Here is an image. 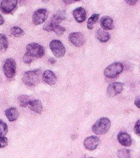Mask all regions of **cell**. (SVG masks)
<instances>
[{"mask_svg": "<svg viewBox=\"0 0 140 158\" xmlns=\"http://www.w3.org/2000/svg\"><path fill=\"white\" fill-rule=\"evenodd\" d=\"M66 19V14L64 10H59L51 19L43 26V30L47 31H53L54 29Z\"/></svg>", "mask_w": 140, "mask_h": 158, "instance_id": "1", "label": "cell"}, {"mask_svg": "<svg viewBox=\"0 0 140 158\" xmlns=\"http://www.w3.org/2000/svg\"><path fill=\"white\" fill-rule=\"evenodd\" d=\"M41 75V71L39 69L29 70L23 73L22 81L28 86H35L39 82Z\"/></svg>", "mask_w": 140, "mask_h": 158, "instance_id": "2", "label": "cell"}, {"mask_svg": "<svg viewBox=\"0 0 140 158\" xmlns=\"http://www.w3.org/2000/svg\"><path fill=\"white\" fill-rule=\"evenodd\" d=\"M111 122L108 118L101 117L93 125L92 130L96 135H103L108 131Z\"/></svg>", "mask_w": 140, "mask_h": 158, "instance_id": "3", "label": "cell"}, {"mask_svg": "<svg viewBox=\"0 0 140 158\" xmlns=\"http://www.w3.org/2000/svg\"><path fill=\"white\" fill-rule=\"evenodd\" d=\"M123 70V65L120 62H113L106 67L104 71L107 78H113L118 75Z\"/></svg>", "mask_w": 140, "mask_h": 158, "instance_id": "4", "label": "cell"}, {"mask_svg": "<svg viewBox=\"0 0 140 158\" xmlns=\"http://www.w3.org/2000/svg\"><path fill=\"white\" fill-rule=\"evenodd\" d=\"M45 52L44 48L43 46L38 43H33L27 44V52L28 55L31 57L39 58L44 56Z\"/></svg>", "mask_w": 140, "mask_h": 158, "instance_id": "5", "label": "cell"}, {"mask_svg": "<svg viewBox=\"0 0 140 158\" xmlns=\"http://www.w3.org/2000/svg\"><path fill=\"white\" fill-rule=\"evenodd\" d=\"M49 48L56 57H62L65 54V48L62 43L58 40H53L49 44Z\"/></svg>", "mask_w": 140, "mask_h": 158, "instance_id": "6", "label": "cell"}, {"mask_svg": "<svg viewBox=\"0 0 140 158\" xmlns=\"http://www.w3.org/2000/svg\"><path fill=\"white\" fill-rule=\"evenodd\" d=\"M3 71L7 78H11L14 77L16 71V64L14 59L8 58L5 60L3 65Z\"/></svg>", "mask_w": 140, "mask_h": 158, "instance_id": "7", "label": "cell"}, {"mask_svg": "<svg viewBox=\"0 0 140 158\" xmlns=\"http://www.w3.org/2000/svg\"><path fill=\"white\" fill-rule=\"evenodd\" d=\"M49 12L46 9H39L35 10L32 15V22L36 25H39L45 22L48 17Z\"/></svg>", "mask_w": 140, "mask_h": 158, "instance_id": "8", "label": "cell"}, {"mask_svg": "<svg viewBox=\"0 0 140 158\" xmlns=\"http://www.w3.org/2000/svg\"><path fill=\"white\" fill-rule=\"evenodd\" d=\"M68 39L71 43L76 47L83 46L86 41L84 35L81 32H73L68 36Z\"/></svg>", "mask_w": 140, "mask_h": 158, "instance_id": "9", "label": "cell"}, {"mask_svg": "<svg viewBox=\"0 0 140 158\" xmlns=\"http://www.w3.org/2000/svg\"><path fill=\"white\" fill-rule=\"evenodd\" d=\"M123 83L112 82L109 85L107 88V94L110 97L115 96L123 91Z\"/></svg>", "mask_w": 140, "mask_h": 158, "instance_id": "10", "label": "cell"}, {"mask_svg": "<svg viewBox=\"0 0 140 158\" xmlns=\"http://www.w3.org/2000/svg\"><path fill=\"white\" fill-rule=\"evenodd\" d=\"M100 143V139L96 136H90L87 137L83 142L85 149L89 151H93L97 148Z\"/></svg>", "mask_w": 140, "mask_h": 158, "instance_id": "11", "label": "cell"}, {"mask_svg": "<svg viewBox=\"0 0 140 158\" xmlns=\"http://www.w3.org/2000/svg\"><path fill=\"white\" fill-rule=\"evenodd\" d=\"M17 4V0H4L1 3L0 9L4 14H9L15 8Z\"/></svg>", "mask_w": 140, "mask_h": 158, "instance_id": "12", "label": "cell"}, {"mask_svg": "<svg viewBox=\"0 0 140 158\" xmlns=\"http://www.w3.org/2000/svg\"><path fill=\"white\" fill-rule=\"evenodd\" d=\"M42 79L44 83L52 86L56 84L57 81V77L52 71L50 70H46L42 74Z\"/></svg>", "mask_w": 140, "mask_h": 158, "instance_id": "13", "label": "cell"}, {"mask_svg": "<svg viewBox=\"0 0 140 158\" xmlns=\"http://www.w3.org/2000/svg\"><path fill=\"white\" fill-rule=\"evenodd\" d=\"M117 139L122 146L125 147H129L132 144V139L130 135L125 131H120L118 133Z\"/></svg>", "mask_w": 140, "mask_h": 158, "instance_id": "14", "label": "cell"}, {"mask_svg": "<svg viewBox=\"0 0 140 158\" xmlns=\"http://www.w3.org/2000/svg\"><path fill=\"white\" fill-rule=\"evenodd\" d=\"M72 14L75 20L78 23L83 22L86 18V12L85 9L82 7L75 9L72 11Z\"/></svg>", "mask_w": 140, "mask_h": 158, "instance_id": "15", "label": "cell"}, {"mask_svg": "<svg viewBox=\"0 0 140 158\" xmlns=\"http://www.w3.org/2000/svg\"><path fill=\"white\" fill-rule=\"evenodd\" d=\"M100 24L101 27L106 30H112L114 27L113 20L112 18L109 16H103L100 20Z\"/></svg>", "mask_w": 140, "mask_h": 158, "instance_id": "16", "label": "cell"}, {"mask_svg": "<svg viewBox=\"0 0 140 158\" xmlns=\"http://www.w3.org/2000/svg\"><path fill=\"white\" fill-rule=\"evenodd\" d=\"M29 108L35 113L41 114L43 111V106L39 99H31L28 104Z\"/></svg>", "mask_w": 140, "mask_h": 158, "instance_id": "17", "label": "cell"}, {"mask_svg": "<svg viewBox=\"0 0 140 158\" xmlns=\"http://www.w3.org/2000/svg\"><path fill=\"white\" fill-rule=\"evenodd\" d=\"M5 114L9 122H14L17 119L19 112L15 107H9L6 110Z\"/></svg>", "mask_w": 140, "mask_h": 158, "instance_id": "18", "label": "cell"}, {"mask_svg": "<svg viewBox=\"0 0 140 158\" xmlns=\"http://www.w3.org/2000/svg\"><path fill=\"white\" fill-rule=\"evenodd\" d=\"M96 38L101 43H105L108 41L110 38V34L103 29L99 28L96 31Z\"/></svg>", "mask_w": 140, "mask_h": 158, "instance_id": "19", "label": "cell"}, {"mask_svg": "<svg viewBox=\"0 0 140 158\" xmlns=\"http://www.w3.org/2000/svg\"><path fill=\"white\" fill-rule=\"evenodd\" d=\"M8 40L5 35L0 33V51L5 52L8 48Z\"/></svg>", "mask_w": 140, "mask_h": 158, "instance_id": "20", "label": "cell"}, {"mask_svg": "<svg viewBox=\"0 0 140 158\" xmlns=\"http://www.w3.org/2000/svg\"><path fill=\"white\" fill-rule=\"evenodd\" d=\"M31 100L30 97L26 94H22L18 97V102L22 107H26L28 106V104Z\"/></svg>", "mask_w": 140, "mask_h": 158, "instance_id": "21", "label": "cell"}, {"mask_svg": "<svg viewBox=\"0 0 140 158\" xmlns=\"http://www.w3.org/2000/svg\"><path fill=\"white\" fill-rule=\"evenodd\" d=\"M99 14H93L88 20L87 22V28L89 30H92L94 27V24L97 22L99 17Z\"/></svg>", "mask_w": 140, "mask_h": 158, "instance_id": "22", "label": "cell"}, {"mask_svg": "<svg viewBox=\"0 0 140 158\" xmlns=\"http://www.w3.org/2000/svg\"><path fill=\"white\" fill-rule=\"evenodd\" d=\"M10 34L15 37H20L24 34V31L19 27H14L10 28Z\"/></svg>", "mask_w": 140, "mask_h": 158, "instance_id": "23", "label": "cell"}, {"mask_svg": "<svg viewBox=\"0 0 140 158\" xmlns=\"http://www.w3.org/2000/svg\"><path fill=\"white\" fill-rule=\"evenodd\" d=\"M117 156L118 158H130V151L128 149H121L117 151Z\"/></svg>", "mask_w": 140, "mask_h": 158, "instance_id": "24", "label": "cell"}, {"mask_svg": "<svg viewBox=\"0 0 140 158\" xmlns=\"http://www.w3.org/2000/svg\"><path fill=\"white\" fill-rule=\"evenodd\" d=\"M8 131V127L7 124L0 120V137H4V136L7 134Z\"/></svg>", "mask_w": 140, "mask_h": 158, "instance_id": "25", "label": "cell"}, {"mask_svg": "<svg viewBox=\"0 0 140 158\" xmlns=\"http://www.w3.org/2000/svg\"><path fill=\"white\" fill-rule=\"evenodd\" d=\"M65 31V28H64V27H62V26H60V25L57 26V27H56V28L54 29V30H53V31L55 32L57 36H61V35L64 33V32Z\"/></svg>", "mask_w": 140, "mask_h": 158, "instance_id": "26", "label": "cell"}, {"mask_svg": "<svg viewBox=\"0 0 140 158\" xmlns=\"http://www.w3.org/2000/svg\"><path fill=\"white\" fill-rule=\"evenodd\" d=\"M33 58L31 57L30 55H28L27 53H25L23 57V62L27 64H30L31 62L33 61Z\"/></svg>", "mask_w": 140, "mask_h": 158, "instance_id": "27", "label": "cell"}, {"mask_svg": "<svg viewBox=\"0 0 140 158\" xmlns=\"http://www.w3.org/2000/svg\"><path fill=\"white\" fill-rule=\"evenodd\" d=\"M8 144V139L6 137H0V148H3L7 146Z\"/></svg>", "mask_w": 140, "mask_h": 158, "instance_id": "28", "label": "cell"}, {"mask_svg": "<svg viewBox=\"0 0 140 158\" xmlns=\"http://www.w3.org/2000/svg\"><path fill=\"white\" fill-rule=\"evenodd\" d=\"M134 131L135 133L139 136H140V120H138L134 127Z\"/></svg>", "mask_w": 140, "mask_h": 158, "instance_id": "29", "label": "cell"}, {"mask_svg": "<svg viewBox=\"0 0 140 158\" xmlns=\"http://www.w3.org/2000/svg\"><path fill=\"white\" fill-rule=\"evenodd\" d=\"M134 105L139 109H140V95L138 96L134 100Z\"/></svg>", "mask_w": 140, "mask_h": 158, "instance_id": "30", "label": "cell"}, {"mask_svg": "<svg viewBox=\"0 0 140 158\" xmlns=\"http://www.w3.org/2000/svg\"><path fill=\"white\" fill-rule=\"evenodd\" d=\"M125 2L130 5H134L138 2V1H125Z\"/></svg>", "mask_w": 140, "mask_h": 158, "instance_id": "31", "label": "cell"}, {"mask_svg": "<svg viewBox=\"0 0 140 158\" xmlns=\"http://www.w3.org/2000/svg\"><path fill=\"white\" fill-rule=\"evenodd\" d=\"M49 62L51 64H54V63H56V60L55 59H54V58H52V57H51V58L49 59Z\"/></svg>", "mask_w": 140, "mask_h": 158, "instance_id": "32", "label": "cell"}, {"mask_svg": "<svg viewBox=\"0 0 140 158\" xmlns=\"http://www.w3.org/2000/svg\"><path fill=\"white\" fill-rule=\"evenodd\" d=\"M63 2L67 4H72V3H73V2H75L76 1H63Z\"/></svg>", "mask_w": 140, "mask_h": 158, "instance_id": "33", "label": "cell"}, {"mask_svg": "<svg viewBox=\"0 0 140 158\" xmlns=\"http://www.w3.org/2000/svg\"><path fill=\"white\" fill-rule=\"evenodd\" d=\"M4 22V20L3 19V17L0 14V25H2Z\"/></svg>", "mask_w": 140, "mask_h": 158, "instance_id": "34", "label": "cell"}, {"mask_svg": "<svg viewBox=\"0 0 140 158\" xmlns=\"http://www.w3.org/2000/svg\"><path fill=\"white\" fill-rule=\"evenodd\" d=\"M82 158H93V157H86V156H84Z\"/></svg>", "mask_w": 140, "mask_h": 158, "instance_id": "35", "label": "cell"}]
</instances>
